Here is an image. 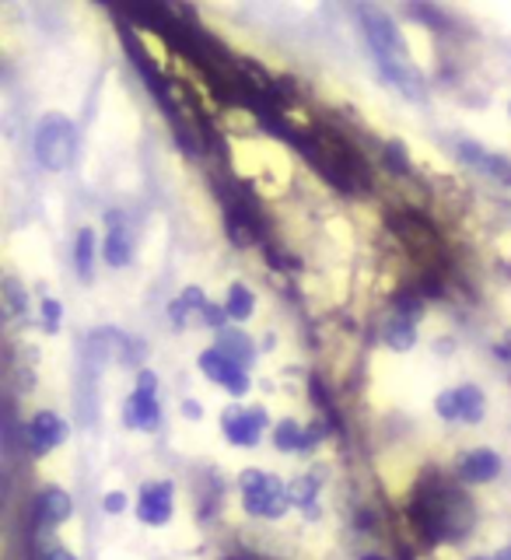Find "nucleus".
I'll return each instance as SVG.
<instances>
[{"label":"nucleus","instance_id":"obj_13","mask_svg":"<svg viewBox=\"0 0 511 560\" xmlns=\"http://www.w3.org/2000/svg\"><path fill=\"white\" fill-rule=\"evenodd\" d=\"M460 158H463L466 165L480 168V172H487V175H495V179H501V183L511 186V162H508V158H501V154H495V151H487V148H480V144H469V140H460Z\"/></svg>","mask_w":511,"mask_h":560},{"label":"nucleus","instance_id":"obj_16","mask_svg":"<svg viewBox=\"0 0 511 560\" xmlns=\"http://www.w3.org/2000/svg\"><path fill=\"white\" fill-rule=\"evenodd\" d=\"M315 438H320V431H302L294 424V420H280L277 424V431H274V442H277V448H284V452H302V448H309Z\"/></svg>","mask_w":511,"mask_h":560},{"label":"nucleus","instance_id":"obj_28","mask_svg":"<svg viewBox=\"0 0 511 560\" xmlns=\"http://www.w3.org/2000/svg\"><path fill=\"white\" fill-rule=\"evenodd\" d=\"M498 350V358H504V361H511V332H508V337L495 347Z\"/></svg>","mask_w":511,"mask_h":560},{"label":"nucleus","instance_id":"obj_33","mask_svg":"<svg viewBox=\"0 0 511 560\" xmlns=\"http://www.w3.org/2000/svg\"><path fill=\"white\" fill-rule=\"evenodd\" d=\"M508 113H511V105H508Z\"/></svg>","mask_w":511,"mask_h":560},{"label":"nucleus","instance_id":"obj_3","mask_svg":"<svg viewBox=\"0 0 511 560\" xmlns=\"http://www.w3.org/2000/svg\"><path fill=\"white\" fill-rule=\"evenodd\" d=\"M35 158L49 172H63L78 158V127L60 113L43 116V122L35 127Z\"/></svg>","mask_w":511,"mask_h":560},{"label":"nucleus","instance_id":"obj_30","mask_svg":"<svg viewBox=\"0 0 511 560\" xmlns=\"http://www.w3.org/2000/svg\"><path fill=\"white\" fill-rule=\"evenodd\" d=\"M498 560H511V542H508V547L501 550V557H498Z\"/></svg>","mask_w":511,"mask_h":560},{"label":"nucleus","instance_id":"obj_5","mask_svg":"<svg viewBox=\"0 0 511 560\" xmlns=\"http://www.w3.org/2000/svg\"><path fill=\"white\" fill-rule=\"evenodd\" d=\"M154 385H158L154 372H140L137 389L127 399V407H123V420H127V428L158 431V424H162V407H158V399H154Z\"/></svg>","mask_w":511,"mask_h":560},{"label":"nucleus","instance_id":"obj_7","mask_svg":"<svg viewBox=\"0 0 511 560\" xmlns=\"http://www.w3.org/2000/svg\"><path fill=\"white\" fill-rule=\"evenodd\" d=\"M200 372L210 382L224 385V389L232 393V396H245V393H249V375H245V368L239 361L228 358L224 350H218V347H207L204 354H200Z\"/></svg>","mask_w":511,"mask_h":560},{"label":"nucleus","instance_id":"obj_19","mask_svg":"<svg viewBox=\"0 0 511 560\" xmlns=\"http://www.w3.org/2000/svg\"><path fill=\"white\" fill-rule=\"evenodd\" d=\"M92 259H95V232L92 228H81L74 242V267L84 280H92Z\"/></svg>","mask_w":511,"mask_h":560},{"label":"nucleus","instance_id":"obj_9","mask_svg":"<svg viewBox=\"0 0 511 560\" xmlns=\"http://www.w3.org/2000/svg\"><path fill=\"white\" fill-rule=\"evenodd\" d=\"M105 224H109V235H105V262L109 267H127L133 259V235H130V224L123 210H109L105 214Z\"/></svg>","mask_w":511,"mask_h":560},{"label":"nucleus","instance_id":"obj_17","mask_svg":"<svg viewBox=\"0 0 511 560\" xmlns=\"http://www.w3.org/2000/svg\"><path fill=\"white\" fill-rule=\"evenodd\" d=\"M382 337H385V343H390L393 350H410L414 347V340H417V329H414V319H407V315H399V312H393V319L385 323V329H382Z\"/></svg>","mask_w":511,"mask_h":560},{"label":"nucleus","instance_id":"obj_14","mask_svg":"<svg viewBox=\"0 0 511 560\" xmlns=\"http://www.w3.org/2000/svg\"><path fill=\"white\" fill-rule=\"evenodd\" d=\"M74 512V504H70V494L63 487H46L39 498H35V518L43 525H60L70 518Z\"/></svg>","mask_w":511,"mask_h":560},{"label":"nucleus","instance_id":"obj_29","mask_svg":"<svg viewBox=\"0 0 511 560\" xmlns=\"http://www.w3.org/2000/svg\"><path fill=\"white\" fill-rule=\"evenodd\" d=\"M183 413H186V417H200L204 410H200V402H193V399H189V402H183Z\"/></svg>","mask_w":511,"mask_h":560},{"label":"nucleus","instance_id":"obj_24","mask_svg":"<svg viewBox=\"0 0 511 560\" xmlns=\"http://www.w3.org/2000/svg\"><path fill=\"white\" fill-rule=\"evenodd\" d=\"M407 11H410L414 18H425V22H431V25H434L438 32H442V28H445V18H442V14H438L434 8H425V4H420V8H407Z\"/></svg>","mask_w":511,"mask_h":560},{"label":"nucleus","instance_id":"obj_2","mask_svg":"<svg viewBox=\"0 0 511 560\" xmlns=\"http://www.w3.org/2000/svg\"><path fill=\"white\" fill-rule=\"evenodd\" d=\"M414 525L417 536L425 542H445V539H463L473 529V504L463 490L449 487L438 472H428L417 487L414 498Z\"/></svg>","mask_w":511,"mask_h":560},{"label":"nucleus","instance_id":"obj_12","mask_svg":"<svg viewBox=\"0 0 511 560\" xmlns=\"http://www.w3.org/2000/svg\"><path fill=\"white\" fill-rule=\"evenodd\" d=\"M501 472V455L490 448H473L460 459V480L466 483H490Z\"/></svg>","mask_w":511,"mask_h":560},{"label":"nucleus","instance_id":"obj_26","mask_svg":"<svg viewBox=\"0 0 511 560\" xmlns=\"http://www.w3.org/2000/svg\"><path fill=\"white\" fill-rule=\"evenodd\" d=\"M200 315H204V319H207L210 326H218V329H221V326H224V319H228V308H221V305H207Z\"/></svg>","mask_w":511,"mask_h":560},{"label":"nucleus","instance_id":"obj_27","mask_svg":"<svg viewBox=\"0 0 511 560\" xmlns=\"http://www.w3.org/2000/svg\"><path fill=\"white\" fill-rule=\"evenodd\" d=\"M43 560H78L74 553H70L67 547H60V542H53V547H46Z\"/></svg>","mask_w":511,"mask_h":560},{"label":"nucleus","instance_id":"obj_6","mask_svg":"<svg viewBox=\"0 0 511 560\" xmlns=\"http://www.w3.org/2000/svg\"><path fill=\"white\" fill-rule=\"evenodd\" d=\"M434 410L442 420H460V424H480L484 410H487V399L484 389L477 385H460V389H449L434 399Z\"/></svg>","mask_w":511,"mask_h":560},{"label":"nucleus","instance_id":"obj_21","mask_svg":"<svg viewBox=\"0 0 511 560\" xmlns=\"http://www.w3.org/2000/svg\"><path fill=\"white\" fill-rule=\"evenodd\" d=\"M320 477H315V472H312V477H309V472H305V477H298L294 480V487H291V504H298V508H305V512H309V504H315V494H320Z\"/></svg>","mask_w":511,"mask_h":560},{"label":"nucleus","instance_id":"obj_1","mask_svg":"<svg viewBox=\"0 0 511 560\" xmlns=\"http://www.w3.org/2000/svg\"><path fill=\"white\" fill-rule=\"evenodd\" d=\"M350 11H355V18L361 22V32L375 52L382 78L396 84L407 98H425V78H420V70L410 63V46L403 39V32L396 28L393 18L375 4H355Z\"/></svg>","mask_w":511,"mask_h":560},{"label":"nucleus","instance_id":"obj_20","mask_svg":"<svg viewBox=\"0 0 511 560\" xmlns=\"http://www.w3.org/2000/svg\"><path fill=\"white\" fill-rule=\"evenodd\" d=\"M224 308H228L232 319H249L253 308H256V298L245 284H232V288H228V305Z\"/></svg>","mask_w":511,"mask_h":560},{"label":"nucleus","instance_id":"obj_31","mask_svg":"<svg viewBox=\"0 0 511 560\" xmlns=\"http://www.w3.org/2000/svg\"><path fill=\"white\" fill-rule=\"evenodd\" d=\"M361 560H382V557H375V553H368V557H361Z\"/></svg>","mask_w":511,"mask_h":560},{"label":"nucleus","instance_id":"obj_4","mask_svg":"<svg viewBox=\"0 0 511 560\" xmlns=\"http://www.w3.org/2000/svg\"><path fill=\"white\" fill-rule=\"evenodd\" d=\"M239 487H242V501H245V512H249V515L280 518V515L288 512V504H291V490L280 483L274 472L245 469Z\"/></svg>","mask_w":511,"mask_h":560},{"label":"nucleus","instance_id":"obj_15","mask_svg":"<svg viewBox=\"0 0 511 560\" xmlns=\"http://www.w3.org/2000/svg\"><path fill=\"white\" fill-rule=\"evenodd\" d=\"M396 232L407 238L417 253H425V249L438 253V249H442V242H438V235L431 232V224L420 221V218H396Z\"/></svg>","mask_w":511,"mask_h":560},{"label":"nucleus","instance_id":"obj_25","mask_svg":"<svg viewBox=\"0 0 511 560\" xmlns=\"http://www.w3.org/2000/svg\"><path fill=\"white\" fill-rule=\"evenodd\" d=\"M102 508H105L109 515H119L123 508H127V494H123V490H113V494H105V498H102Z\"/></svg>","mask_w":511,"mask_h":560},{"label":"nucleus","instance_id":"obj_11","mask_svg":"<svg viewBox=\"0 0 511 560\" xmlns=\"http://www.w3.org/2000/svg\"><path fill=\"white\" fill-rule=\"evenodd\" d=\"M67 420L60 413H53V410H43V413H35L32 417V424H28V442H32V452L35 455H43L49 448H57L67 442Z\"/></svg>","mask_w":511,"mask_h":560},{"label":"nucleus","instance_id":"obj_32","mask_svg":"<svg viewBox=\"0 0 511 560\" xmlns=\"http://www.w3.org/2000/svg\"><path fill=\"white\" fill-rule=\"evenodd\" d=\"M469 560H490V557H469Z\"/></svg>","mask_w":511,"mask_h":560},{"label":"nucleus","instance_id":"obj_10","mask_svg":"<svg viewBox=\"0 0 511 560\" xmlns=\"http://www.w3.org/2000/svg\"><path fill=\"white\" fill-rule=\"evenodd\" d=\"M137 518L148 522V525H165L172 518V483L169 480L148 483L144 490H140V498H137Z\"/></svg>","mask_w":511,"mask_h":560},{"label":"nucleus","instance_id":"obj_18","mask_svg":"<svg viewBox=\"0 0 511 560\" xmlns=\"http://www.w3.org/2000/svg\"><path fill=\"white\" fill-rule=\"evenodd\" d=\"M218 350H224V354L232 361H239L242 368L253 361V340L245 337V332H239V329H221L218 332Z\"/></svg>","mask_w":511,"mask_h":560},{"label":"nucleus","instance_id":"obj_8","mask_svg":"<svg viewBox=\"0 0 511 560\" xmlns=\"http://www.w3.org/2000/svg\"><path fill=\"white\" fill-rule=\"evenodd\" d=\"M221 428H224V438L239 448H253L259 442L263 428H267V410L263 407H253V410H228L221 417Z\"/></svg>","mask_w":511,"mask_h":560},{"label":"nucleus","instance_id":"obj_23","mask_svg":"<svg viewBox=\"0 0 511 560\" xmlns=\"http://www.w3.org/2000/svg\"><path fill=\"white\" fill-rule=\"evenodd\" d=\"M60 315H63V305L60 302H43V326L53 332L60 326Z\"/></svg>","mask_w":511,"mask_h":560},{"label":"nucleus","instance_id":"obj_22","mask_svg":"<svg viewBox=\"0 0 511 560\" xmlns=\"http://www.w3.org/2000/svg\"><path fill=\"white\" fill-rule=\"evenodd\" d=\"M4 298H8V315L14 319V315H22L28 308V298L22 294V288H18V280H4Z\"/></svg>","mask_w":511,"mask_h":560}]
</instances>
